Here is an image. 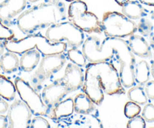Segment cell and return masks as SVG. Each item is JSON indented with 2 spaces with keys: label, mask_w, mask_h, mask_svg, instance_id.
I'll list each match as a JSON object with an SVG mask.
<instances>
[{
  "label": "cell",
  "mask_w": 154,
  "mask_h": 128,
  "mask_svg": "<svg viewBox=\"0 0 154 128\" xmlns=\"http://www.w3.org/2000/svg\"><path fill=\"white\" fill-rule=\"evenodd\" d=\"M32 112L22 100L16 99L9 106L7 117L9 128H29Z\"/></svg>",
  "instance_id": "9"
},
{
  "label": "cell",
  "mask_w": 154,
  "mask_h": 128,
  "mask_svg": "<svg viewBox=\"0 0 154 128\" xmlns=\"http://www.w3.org/2000/svg\"><path fill=\"white\" fill-rule=\"evenodd\" d=\"M131 52L140 57L150 58L152 57V51L150 45L146 39L141 36L133 34L129 36L127 41Z\"/></svg>",
  "instance_id": "15"
},
{
  "label": "cell",
  "mask_w": 154,
  "mask_h": 128,
  "mask_svg": "<svg viewBox=\"0 0 154 128\" xmlns=\"http://www.w3.org/2000/svg\"><path fill=\"white\" fill-rule=\"evenodd\" d=\"M5 46H4L3 42H2V41L0 40V57L2 54H4V51H5Z\"/></svg>",
  "instance_id": "36"
},
{
  "label": "cell",
  "mask_w": 154,
  "mask_h": 128,
  "mask_svg": "<svg viewBox=\"0 0 154 128\" xmlns=\"http://www.w3.org/2000/svg\"><path fill=\"white\" fill-rule=\"evenodd\" d=\"M74 112L79 114H90L95 109V103L85 93L78 94L73 100Z\"/></svg>",
  "instance_id": "19"
},
{
  "label": "cell",
  "mask_w": 154,
  "mask_h": 128,
  "mask_svg": "<svg viewBox=\"0 0 154 128\" xmlns=\"http://www.w3.org/2000/svg\"><path fill=\"white\" fill-rule=\"evenodd\" d=\"M66 56H67V58L75 65L80 67H85L86 65L87 59L83 51H80L77 47L70 48V49L67 51Z\"/></svg>",
  "instance_id": "24"
},
{
  "label": "cell",
  "mask_w": 154,
  "mask_h": 128,
  "mask_svg": "<svg viewBox=\"0 0 154 128\" xmlns=\"http://www.w3.org/2000/svg\"><path fill=\"white\" fill-rule=\"evenodd\" d=\"M4 46L8 51L21 55L23 53L32 49H37L42 56L62 54L66 51L67 43L64 42H49L46 36L41 34H29L20 39L4 40Z\"/></svg>",
  "instance_id": "2"
},
{
  "label": "cell",
  "mask_w": 154,
  "mask_h": 128,
  "mask_svg": "<svg viewBox=\"0 0 154 128\" xmlns=\"http://www.w3.org/2000/svg\"><path fill=\"white\" fill-rule=\"evenodd\" d=\"M126 127L128 128H145L146 127V121L143 119L142 115L140 116L137 115L131 118H129Z\"/></svg>",
  "instance_id": "30"
},
{
  "label": "cell",
  "mask_w": 154,
  "mask_h": 128,
  "mask_svg": "<svg viewBox=\"0 0 154 128\" xmlns=\"http://www.w3.org/2000/svg\"><path fill=\"white\" fill-rule=\"evenodd\" d=\"M57 127L61 128H102V122L94 115L79 114L71 115L57 121Z\"/></svg>",
  "instance_id": "10"
},
{
  "label": "cell",
  "mask_w": 154,
  "mask_h": 128,
  "mask_svg": "<svg viewBox=\"0 0 154 128\" xmlns=\"http://www.w3.org/2000/svg\"><path fill=\"white\" fill-rule=\"evenodd\" d=\"M149 45H150L151 48H152L154 51V34L153 33L149 36Z\"/></svg>",
  "instance_id": "35"
},
{
  "label": "cell",
  "mask_w": 154,
  "mask_h": 128,
  "mask_svg": "<svg viewBox=\"0 0 154 128\" xmlns=\"http://www.w3.org/2000/svg\"><path fill=\"white\" fill-rule=\"evenodd\" d=\"M41 60V54L37 49L29 50L21 54L19 67L26 73L32 72L37 67Z\"/></svg>",
  "instance_id": "17"
},
{
  "label": "cell",
  "mask_w": 154,
  "mask_h": 128,
  "mask_svg": "<svg viewBox=\"0 0 154 128\" xmlns=\"http://www.w3.org/2000/svg\"><path fill=\"white\" fill-rule=\"evenodd\" d=\"M137 26V31L143 36L149 37L153 32V25L148 19L142 17L139 21Z\"/></svg>",
  "instance_id": "25"
},
{
  "label": "cell",
  "mask_w": 154,
  "mask_h": 128,
  "mask_svg": "<svg viewBox=\"0 0 154 128\" xmlns=\"http://www.w3.org/2000/svg\"><path fill=\"white\" fill-rule=\"evenodd\" d=\"M100 24L106 37L125 38L137 31V24L131 19L117 11L105 12Z\"/></svg>",
  "instance_id": "4"
},
{
  "label": "cell",
  "mask_w": 154,
  "mask_h": 128,
  "mask_svg": "<svg viewBox=\"0 0 154 128\" xmlns=\"http://www.w3.org/2000/svg\"><path fill=\"white\" fill-rule=\"evenodd\" d=\"M151 71L150 67L145 60H140L135 63L134 69V82L139 85H143L149 80Z\"/></svg>",
  "instance_id": "21"
},
{
  "label": "cell",
  "mask_w": 154,
  "mask_h": 128,
  "mask_svg": "<svg viewBox=\"0 0 154 128\" xmlns=\"http://www.w3.org/2000/svg\"><path fill=\"white\" fill-rule=\"evenodd\" d=\"M67 88L57 80L44 87L42 91V98L45 105L50 109L61 101L69 94Z\"/></svg>",
  "instance_id": "14"
},
{
  "label": "cell",
  "mask_w": 154,
  "mask_h": 128,
  "mask_svg": "<svg viewBox=\"0 0 154 128\" xmlns=\"http://www.w3.org/2000/svg\"><path fill=\"white\" fill-rule=\"evenodd\" d=\"M14 85L20 100L27 105L32 115L49 118L51 109L45 105L41 96L29 82L22 78L17 77L14 80Z\"/></svg>",
  "instance_id": "8"
},
{
  "label": "cell",
  "mask_w": 154,
  "mask_h": 128,
  "mask_svg": "<svg viewBox=\"0 0 154 128\" xmlns=\"http://www.w3.org/2000/svg\"><path fill=\"white\" fill-rule=\"evenodd\" d=\"M8 108H9V105L6 100L0 97V114H4V113L7 112Z\"/></svg>",
  "instance_id": "32"
},
{
  "label": "cell",
  "mask_w": 154,
  "mask_h": 128,
  "mask_svg": "<svg viewBox=\"0 0 154 128\" xmlns=\"http://www.w3.org/2000/svg\"><path fill=\"white\" fill-rule=\"evenodd\" d=\"M144 91L148 99L154 100V80L148 81L145 84Z\"/></svg>",
  "instance_id": "31"
},
{
  "label": "cell",
  "mask_w": 154,
  "mask_h": 128,
  "mask_svg": "<svg viewBox=\"0 0 154 128\" xmlns=\"http://www.w3.org/2000/svg\"><path fill=\"white\" fill-rule=\"evenodd\" d=\"M66 57L62 54L43 56L38 67L31 76L30 83L32 88L38 92L41 91L42 84L51 76L58 73L65 65Z\"/></svg>",
  "instance_id": "7"
},
{
  "label": "cell",
  "mask_w": 154,
  "mask_h": 128,
  "mask_svg": "<svg viewBox=\"0 0 154 128\" xmlns=\"http://www.w3.org/2000/svg\"><path fill=\"white\" fill-rule=\"evenodd\" d=\"M20 59L17 54L8 51L4 53L0 57L1 70L7 74H11L17 71L19 68Z\"/></svg>",
  "instance_id": "20"
},
{
  "label": "cell",
  "mask_w": 154,
  "mask_h": 128,
  "mask_svg": "<svg viewBox=\"0 0 154 128\" xmlns=\"http://www.w3.org/2000/svg\"><path fill=\"white\" fill-rule=\"evenodd\" d=\"M45 36L49 42L56 43L66 41L70 48L82 45L85 41L83 31L77 27L70 21H63L54 23L48 27L45 31Z\"/></svg>",
  "instance_id": "6"
},
{
  "label": "cell",
  "mask_w": 154,
  "mask_h": 128,
  "mask_svg": "<svg viewBox=\"0 0 154 128\" xmlns=\"http://www.w3.org/2000/svg\"><path fill=\"white\" fill-rule=\"evenodd\" d=\"M60 0H45V2H49V3H53V2H57Z\"/></svg>",
  "instance_id": "39"
},
{
  "label": "cell",
  "mask_w": 154,
  "mask_h": 128,
  "mask_svg": "<svg viewBox=\"0 0 154 128\" xmlns=\"http://www.w3.org/2000/svg\"><path fill=\"white\" fill-rule=\"evenodd\" d=\"M67 17L71 23L88 33H103L100 21L94 13L88 11L86 3L82 0L70 2L67 10Z\"/></svg>",
  "instance_id": "3"
},
{
  "label": "cell",
  "mask_w": 154,
  "mask_h": 128,
  "mask_svg": "<svg viewBox=\"0 0 154 128\" xmlns=\"http://www.w3.org/2000/svg\"><path fill=\"white\" fill-rule=\"evenodd\" d=\"M122 12L131 20H137L147 15V10L138 1L128 0L122 5Z\"/></svg>",
  "instance_id": "18"
},
{
  "label": "cell",
  "mask_w": 154,
  "mask_h": 128,
  "mask_svg": "<svg viewBox=\"0 0 154 128\" xmlns=\"http://www.w3.org/2000/svg\"><path fill=\"white\" fill-rule=\"evenodd\" d=\"M81 88L83 93L89 97L95 105L100 106L103 103L104 95L100 77L88 67L85 69L84 82Z\"/></svg>",
  "instance_id": "11"
},
{
  "label": "cell",
  "mask_w": 154,
  "mask_h": 128,
  "mask_svg": "<svg viewBox=\"0 0 154 128\" xmlns=\"http://www.w3.org/2000/svg\"><path fill=\"white\" fill-rule=\"evenodd\" d=\"M49 122L42 115H35L31 120L29 128H50Z\"/></svg>",
  "instance_id": "27"
},
{
  "label": "cell",
  "mask_w": 154,
  "mask_h": 128,
  "mask_svg": "<svg viewBox=\"0 0 154 128\" xmlns=\"http://www.w3.org/2000/svg\"><path fill=\"white\" fill-rule=\"evenodd\" d=\"M14 83L3 75H0V97L8 101H12L16 97Z\"/></svg>",
  "instance_id": "22"
},
{
  "label": "cell",
  "mask_w": 154,
  "mask_h": 128,
  "mask_svg": "<svg viewBox=\"0 0 154 128\" xmlns=\"http://www.w3.org/2000/svg\"><path fill=\"white\" fill-rule=\"evenodd\" d=\"M0 70H1V67H0Z\"/></svg>",
  "instance_id": "43"
},
{
  "label": "cell",
  "mask_w": 154,
  "mask_h": 128,
  "mask_svg": "<svg viewBox=\"0 0 154 128\" xmlns=\"http://www.w3.org/2000/svg\"><path fill=\"white\" fill-rule=\"evenodd\" d=\"M8 127V117L3 114H0V128Z\"/></svg>",
  "instance_id": "33"
},
{
  "label": "cell",
  "mask_w": 154,
  "mask_h": 128,
  "mask_svg": "<svg viewBox=\"0 0 154 128\" xmlns=\"http://www.w3.org/2000/svg\"><path fill=\"white\" fill-rule=\"evenodd\" d=\"M150 15H151V18H152V19H153V20H154V11H151V13H150Z\"/></svg>",
  "instance_id": "40"
},
{
  "label": "cell",
  "mask_w": 154,
  "mask_h": 128,
  "mask_svg": "<svg viewBox=\"0 0 154 128\" xmlns=\"http://www.w3.org/2000/svg\"><path fill=\"white\" fill-rule=\"evenodd\" d=\"M29 2H32V3H34V2H38V1H39V0H28Z\"/></svg>",
  "instance_id": "41"
},
{
  "label": "cell",
  "mask_w": 154,
  "mask_h": 128,
  "mask_svg": "<svg viewBox=\"0 0 154 128\" xmlns=\"http://www.w3.org/2000/svg\"><path fill=\"white\" fill-rule=\"evenodd\" d=\"M66 17L67 11L63 2H45L23 11L17 17L16 23L23 34L29 35L60 23Z\"/></svg>",
  "instance_id": "1"
},
{
  "label": "cell",
  "mask_w": 154,
  "mask_h": 128,
  "mask_svg": "<svg viewBox=\"0 0 154 128\" xmlns=\"http://www.w3.org/2000/svg\"><path fill=\"white\" fill-rule=\"evenodd\" d=\"M128 97L130 101H133L139 105H145L148 101L143 85H138L131 87L128 91Z\"/></svg>",
  "instance_id": "23"
},
{
  "label": "cell",
  "mask_w": 154,
  "mask_h": 128,
  "mask_svg": "<svg viewBox=\"0 0 154 128\" xmlns=\"http://www.w3.org/2000/svg\"><path fill=\"white\" fill-rule=\"evenodd\" d=\"M150 71H151V75H152V76L153 77V79H154V60L151 61Z\"/></svg>",
  "instance_id": "37"
},
{
  "label": "cell",
  "mask_w": 154,
  "mask_h": 128,
  "mask_svg": "<svg viewBox=\"0 0 154 128\" xmlns=\"http://www.w3.org/2000/svg\"><path fill=\"white\" fill-rule=\"evenodd\" d=\"M74 103L72 98H67L57 103L51 109L49 118L57 121L63 118L68 117L73 114Z\"/></svg>",
  "instance_id": "16"
},
{
  "label": "cell",
  "mask_w": 154,
  "mask_h": 128,
  "mask_svg": "<svg viewBox=\"0 0 154 128\" xmlns=\"http://www.w3.org/2000/svg\"><path fill=\"white\" fill-rule=\"evenodd\" d=\"M142 117L146 122L152 123L154 121V105L152 103H146L142 110Z\"/></svg>",
  "instance_id": "29"
},
{
  "label": "cell",
  "mask_w": 154,
  "mask_h": 128,
  "mask_svg": "<svg viewBox=\"0 0 154 128\" xmlns=\"http://www.w3.org/2000/svg\"><path fill=\"white\" fill-rule=\"evenodd\" d=\"M128 0H115V2L118 4L119 5L122 6L124 3H125L126 2H128Z\"/></svg>",
  "instance_id": "38"
},
{
  "label": "cell",
  "mask_w": 154,
  "mask_h": 128,
  "mask_svg": "<svg viewBox=\"0 0 154 128\" xmlns=\"http://www.w3.org/2000/svg\"><path fill=\"white\" fill-rule=\"evenodd\" d=\"M26 5V0H4L0 3V20L6 26H12L16 23V17L23 12Z\"/></svg>",
  "instance_id": "12"
},
{
  "label": "cell",
  "mask_w": 154,
  "mask_h": 128,
  "mask_svg": "<svg viewBox=\"0 0 154 128\" xmlns=\"http://www.w3.org/2000/svg\"><path fill=\"white\" fill-rule=\"evenodd\" d=\"M140 111H141V108H140V105L133 101H129V102L126 103L125 107H124V114H125V117H127L128 118H131L137 115L140 114Z\"/></svg>",
  "instance_id": "26"
},
{
  "label": "cell",
  "mask_w": 154,
  "mask_h": 128,
  "mask_svg": "<svg viewBox=\"0 0 154 128\" xmlns=\"http://www.w3.org/2000/svg\"><path fill=\"white\" fill-rule=\"evenodd\" d=\"M14 31L0 20V40H10L14 39Z\"/></svg>",
  "instance_id": "28"
},
{
  "label": "cell",
  "mask_w": 154,
  "mask_h": 128,
  "mask_svg": "<svg viewBox=\"0 0 154 128\" xmlns=\"http://www.w3.org/2000/svg\"><path fill=\"white\" fill-rule=\"evenodd\" d=\"M85 75L83 70L74 63H68L65 69L63 77L57 79L68 89L69 93L73 92L82 88Z\"/></svg>",
  "instance_id": "13"
},
{
  "label": "cell",
  "mask_w": 154,
  "mask_h": 128,
  "mask_svg": "<svg viewBox=\"0 0 154 128\" xmlns=\"http://www.w3.org/2000/svg\"><path fill=\"white\" fill-rule=\"evenodd\" d=\"M140 3L148 6H154V0H138Z\"/></svg>",
  "instance_id": "34"
},
{
  "label": "cell",
  "mask_w": 154,
  "mask_h": 128,
  "mask_svg": "<svg viewBox=\"0 0 154 128\" xmlns=\"http://www.w3.org/2000/svg\"><path fill=\"white\" fill-rule=\"evenodd\" d=\"M86 67L98 75L102 89L105 94L109 96L125 94L119 72L112 63L109 61L89 63Z\"/></svg>",
  "instance_id": "5"
},
{
  "label": "cell",
  "mask_w": 154,
  "mask_h": 128,
  "mask_svg": "<svg viewBox=\"0 0 154 128\" xmlns=\"http://www.w3.org/2000/svg\"><path fill=\"white\" fill-rule=\"evenodd\" d=\"M65 1H66V2H74V1H75V0H65Z\"/></svg>",
  "instance_id": "42"
}]
</instances>
